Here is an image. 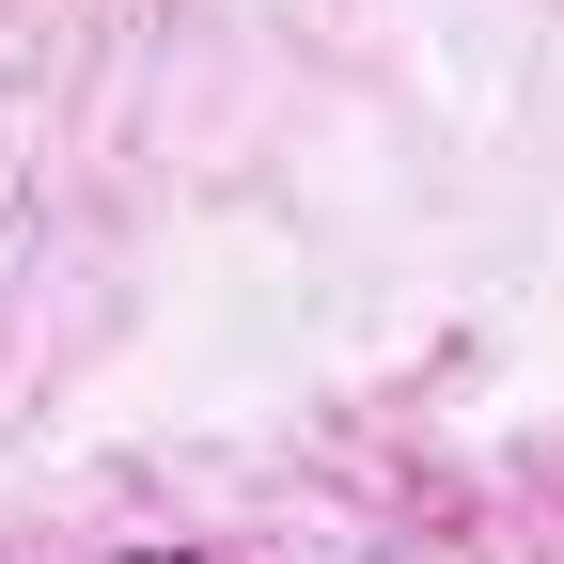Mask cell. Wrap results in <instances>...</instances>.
<instances>
[{"label": "cell", "mask_w": 564, "mask_h": 564, "mask_svg": "<svg viewBox=\"0 0 564 564\" xmlns=\"http://www.w3.org/2000/svg\"><path fill=\"white\" fill-rule=\"evenodd\" d=\"M79 564H251V549H220V533H126V549H79Z\"/></svg>", "instance_id": "6da1fadb"}]
</instances>
